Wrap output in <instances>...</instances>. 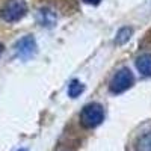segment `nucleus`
<instances>
[{"mask_svg": "<svg viewBox=\"0 0 151 151\" xmlns=\"http://www.w3.org/2000/svg\"><path fill=\"white\" fill-rule=\"evenodd\" d=\"M133 82H134L133 73L124 67L113 74V77L109 83V89L112 94H122L133 85Z\"/></svg>", "mask_w": 151, "mask_h": 151, "instance_id": "3", "label": "nucleus"}, {"mask_svg": "<svg viewBox=\"0 0 151 151\" xmlns=\"http://www.w3.org/2000/svg\"><path fill=\"white\" fill-rule=\"evenodd\" d=\"M136 67H137V70H139L141 74L151 76V55L145 53V55L139 56L137 60H136Z\"/></svg>", "mask_w": 151, "mask_h": 151, "instance_id": "6", "label": "nucleus"}, {"mask_svg": "<svg viewBox=\"0 0 151 151\" xmlns=\"http://www.w3.org/2000/svg\"><path fill=\"white\" fill-rule=\"evenodd\" d=\"M48 17H55L53 14H52V11H41L40 12V23L42 24V26H52V24H53V21H50L48 20Z\"/></svg>", "mask_w": 151, "mask_h": 151, "instance_id": "9", "label": "nucleus"}, {"mask_svg": "<svg viewBox=\"0 0 151 151\" xmlns=\"http://www.w3.org/2000/svg\"><path fill=\"white\" fill-rule=\"evenodd\" d=\"M35 52H36V41L32 35L23 36L15 44V53L21 59H29L30 56L35 55Z\"/></svg>", "mask_w": 151, "mask_h": 151, "instance_id": "4", "label": "nucleus"}, {"mask_svg": "<svg viewBox=\"0 0 151 151\" xmlns=\"http://www.w3.org/2000/svg\"><path fill=\"white\" fill-rule=\"evenodd\" d=\"M104 121V109L98 103L86 104L80 112V124L85 129H95Z\"/></svg>", "mask_w": 151, "mask_h": 151, "instance_id": "1", "label": "nucleus"}, {"mask_svg": "<svg viewBox=\"0 0 151 151\" xmlns=\"http://www.w3.org/2000/svg\"><path fill=\"white\" fill-rule=\"evenodd\" d=\"M82 92H83V85L79 80H71V83L68 85V95L71 98H76V97H79Z\"/></svg>", "mask_w": 151, "mask_h": 151, "instance_id": "7", "label": "nucleus"}, {"mask_svg": "<svg viewBox=\"0 0 151 151\" xmlns=\"http://www.w3.org/2000/svg\"><path fill=\"white\" fill-rule=\"evenodd\" d=\"M0 55H2V44H0Z\"/></svg>", "mask_w": 151, "mask_h": 151, "instance_id": "11", "label": "nucleus"}, {"mask_svg": "<svg viewBox=\"0 0 151 151\" xmlns=\"http://www.w3.org/2000/svg\"><path fill=\"white\" fill-rule=\"evenodd\" d=\"M85 3H88V5H98L101 0H83Z\"/></svg>", "mask_w": 151, "mask_h": 151, "instance_id": "10", "label": "nucleus"}, {"mask_svg": "<svg viewBox=\"0 0 151 151\" xmlns=\"http://www.w3.org/2000/svg\"><path fill=\"white\" fill-rule=\"evenodd\" d=\"M27 12V5L24 0H8L0 9V17L8 23H15L21 20Z\"/></svg>", "mask_w": 151, "mask_h": 151, "instance_id": "2", "label": "nucleus"}, {"mask_svg": "<svg viewBox=\"0 0 151 151\" xmlns=\"http://www.w3.org/2000/svg\"><path fill=\"white\" fill-rule=\"evenodd\" d=\"M133 151H151V129L145 130L141 136H137Z\"/></svg>", "mask_w": 151, "mask_h": 151, "instance_id": "5", "label": "nucleus"}, {"mask_svg": "<svg viewBox=\"0 0 151 151\" xmlns=\"http://www.w3.org/2000/svg\"><path fill=\"white\" fill-rule=\"evenodd\" d=\"M130 35H132V29L130 27H122L118 33H116V40L115 42L116 44H124L130 40Z\"/></svg>", "mask_w": 151, "mask_h": 151, "instance_id": "8", "label": "nucleus"}]
</instances>
